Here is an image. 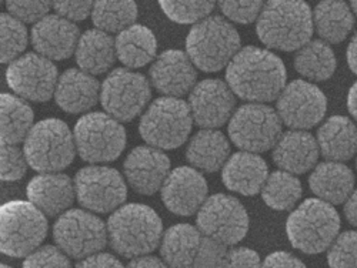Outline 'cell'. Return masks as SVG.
Wrapping results in <instances>:
<instances>
[{
  "label": "cell",
  "instance_id": "50",
  "mask_svg": "<svg viewBox=\"0 0 357 268\" xmlns=\"http://www.w3.org/2000/svg\"><path fill=\"white\" fill-rule=\"evenodd\" d=\"M344 216L346 220L357 228V189L351 193L344 204Z\"/></svg>",
  "mask_w": 357,
  "mask_h": 268
},
{
  "label": "cell",
  "instance_id": "24",
  "mask_svg": "<svg viewBox=\"0 0 357 268\" xmlns=\"http://www.w3.org/2000/svg\"><path fill=\"white\" fill-rule=\"evenodd\" d=\"M98 79L80 69H69L59 77L54 100L62 110L77 114L91 110L100 99Z\"/></svg>",
  "mask_w": 357,
  "mask_h": 268
},
{
  "label": "cell",
  "instance_id": "12",
  "mask_svg": "<svg viewBox=\"0 0 357 268\" xmlns=\"http://www.w3.org/2000/svg\"><path fill=\"white\" fill-rule=\"evenodd\" d=\"M151 97V81L126 68L114 69L102 84V106L117 122H132L144 110Z\"/></svg>",
  "mask_w": 357,
  "mask_h": 268
},
{
  "label": "cell",
  "instance_id": "28",
  "mask_svg": "<svg viewBox=\"0 0 357 268\" xmlns=\"http://www.w3.org/2000/svg\"><path fill=\"white\" fill-rule=\"evenodd\" d=\"M75 54L80 70L92 76L105 74L117 58L116 40L99 29H91L80 36Z\"/></svg>",
  "mask_w": 357,
  "mask_h": 268
},
{
  "label": "cell",
  "instance_id": "1",
  "mask_svg": "<svg viewBox=\"0 0 357 268\" xmlns=\"http://www.w3.org/2000/svg\"><path fill=\"white\" fill-rule=\"evenodd\" d=\"M286 68L273 52L248 46L234 56L226 70L233 93L250 103L278 100L286 87Z\"/></svg>",
  "mask_w": 357,
  "mask_h": 268
},
{
  "label": "cell",
  "instance_id": "30",
  "mask_svg": "<svg viewBox=\"0 0 357 268\" xmlns=\"http://www.w3.org/2000/svg\"><path fill=\"white\" fill-rule=\"evenodd\" d=\"M116 53L126 69H139L156 61L158 40L147 26L133 24L117 35Z\"/></svg>",
  "mask_w": 357,
  "mask_h": 268
},
{
  "label": "cell",
  "instance_id": "16",
  "mask_svg": "<svg viewBox=\"0 0 357 268\" xmlns=\"http://www.w3.org/2000/svg\"><path fill=\"white\" fill-rule=\"evenodd\" d=\"M59 77L54 63L39 53L23 54L6 70V81L12 90L23 100L36 103L54 96Z\"/></svg>",
  "mask_w": 357,
  "mask_h": 268
},
{
  "label": "cell",
  "instance_id": "8",
  "mask_svg": "<svg viewBox=\"0 0 357 268\" xmlns=\"http://www.w3.org/2000/svg\"><path fill=\"white\" fill-rule=\"evenodd\" d=\"M193 117L189 104L176 97H160L143 113L139 132L143 140L160 150L181 147L192 132Z\"/></svg>",
  "mask_w": 357,
  "mask_h": 268
},
{
  "label": "cell",
  "instance_id": "31",
  "mask_svg": "<svg viewBox=\"0 0 357 268\" xmlns=\"http://www.w3.org/2000/svg\"><path fill=\"white\" fill-rule=\"evenodd\" d=\"M202 240L203 237L197 227L176 224L162 237V260L169 268H192Z\"/></svg>",
  "mask_w": 357,
  "mask_h": 268
},
{
  "label": "cell",
  "instance_id": "2",
  "mask_svg": "<svg viewBox=\"0 0 357 268\" xmlns=\"http://www.w3.org/2000/svg\"><path fill=\"white\" fill-rule=\"evenodd\" d=\"M313 31V12L307 3L301 0L267 2L256 24L261 43L280 52L302 49L310 42Z\"/></svg>",
  "mask_w": 357,
  "mask_h": 268
},
{
  "label": "cell",
  "instance_id": "35",
  "mask_svg": "<svg viewBox=\"0 0 357 268\" xmlns=\"http://www.w3.org/2000/svg\"><path fill=\"white\" fill-rule=\"evenodd\" d=\"M303 189L294 174L279 170L269 174L261 189L263 201L276 212H287L299 203Z\"/></svg>",
  "mask_w": 357,
  "mask_h": 268
},
{
  "label": "cell",
  "instance_id": "13",
  "mask_svg": "<svg viewBox=\"0 0 357 268\" xmlns=\"http://www.w3.org/2000/svg\"><path fill=\"white\" fill-rule=\"evenodd\" d=\"M196 223L204 237L226 247L241 243L249 231V214L245 205L227 194L207 197L197 213Z\"/></svg>",
  "mask_w": 357,
  "mask_h": 268
},
{
  "label": "cell",
  "instance_id": "27",
  "mask_svg": "<svg viewBox=\"0 0 357 268\" xmlns=\"http://www.w3.org/2000/svg\"><path fill=\"white\" fill-rule=\"evenodd\" d=\"M310 190L329 204H342L354 191L353 171L339 161H323L317 164L309 177Z\"/></svg>",
  "mask_w": 357,
  "mask_h": 268
},
{
  "label": "cell",
  "instance_id": "39",
  "mask_svg": "<svg viewBox=\"0 0 357 268\" xmlns=\"http://www.w3.org/2000/svg\"><path fill=\"white\" fill-rule=\"evenodd\" d=\"M331 268H357V231H344L337 235L327 253Z\"/></svg>",
  "mask_w": 357,
  "mask_h": 268
},
{
  "label": "cell",
  "instance_id": "5",
  "mask_svg": "<svg viewBox=\"0 0 357 268\" xmlns=\"http://www.w3.org/2000/svg\"><path fill=\"white\" fill-rule=\"evenodd\" d=\"M241 52V35L222 16H209L195 24L186 39V53L195 66L207 73L220 72Z\"/></svg>",
  "mask_w": 357,
  "mask_h": 268
},
{
  "label": "cell",
  "instance_id": "19",
  "mask_svg": "<svg viewBox=\"0 0 357 268\" xmlns=\"http://www.w3.org/2000/svg\"><path fill=\"white\" fill-rule=\"evenodd\" d=\"M123 171L135 191L143 196H152L162 190L170 174V159L160 148L140 145L128 155Z\"/></svg>",
  "mask_w": 357,
  "mask_h": 268
},
{
  "label": "cell",
  "instance_id": "49",
  "mask_svg": "<svg viewBox=\"0 0 357 268\" xmlns=\"http://www.w3.org/2000/svg\"><path fill=\"white\" fill-rule=\"evenodd\" d=\"M126 268H169L166 262L153 255H143L133 258Z\"/></svg>",
  "mask_w": 357,
  "mask_h": 268
},
{
  "label": "cell",
  "instance_id": "10",
  "mask_svg": "<svg viewBox=\"0 0 357 268\" xmlns=\"http://www.w3.org/2000/svg\"><path fill=\"white\" fill-rule=\"evenodd\" d=\"M278 111L261 103H249L237 109L229 122L230 140L249 153H263L276 145L282 136Z\"/></svg>",
  "mask_w": 357,
  "mask_h": 268
},
{
  "label": "cell",
  "instance_id": "15",
  "mask_svg": "<svg viewBox=\"0 0 357 268\" xmlns=\"http://www.w3.org/2000/svg\"><path fill=\"white\" fill-rule=\"evenodd\" d=\"M327 99L317 86L306 80H293L280 93L276 111L290 130H309L326 114Z\"/></svg>",
  "mask_w": 357,
  "mask_h": 268
},
{
  "label": "cell",
  "instance_id": "7",
  "mask_svg": "<svg viewBox=\"0 0 357 268\" xmlns=\"http://www.w3.org/2000/svg\"><path fill=\"white\" fill-rule=\"evenodd\" d=\"M23 152L27 163L40 173H59L69 167L76 155L75 134L59 118L36 123L24 140Z\"/></svg>",
  "mask_w": 357,
  "mask_h": 268
},
{
  "label": "cell",
  "instance_id": "45",
  "mask_svg": "<svg viewBox=\"0 0 357 268\" xmlns=\"http://www.w3.org/2000/svg\"><path fill=\"white\" fill-rule=\"evenodd\" d=\"M93 5V2H54L53 9L56 15L75 23L92 16Z\"/></svg>",
  "mask_w": 357,
  "mask_h": 268
},
{
  "label": "cell",
  "instance_id": "42",
  "mask_svg": "<svg viewBox=\"0 0 357 268\" xmlns=\"http://www.w3.org/2000/svg\"><path fill=\"white\" fill-rule=\"evenodd\" d=\"M27 159L17 145L2 144V180L17 182L27 171Z\"/></svg>",
  "mask_w": 357,
  "mask_h": 268
},
{
  "label": "cell",
  "instance_id": "33",
  "mask_svg": "<svg viewBox=\"0 0 357 268\" xmlns=\"http://www.w3.org/2000/svg\"><path fill=\"white\" fill-rule=\"evenodd\" d=\"M293 63L297 73L312 81L329 80L337 66L335 52L323 40H310L297 50Z\"/></svg>",
  "mask_w": 357,
  "mask_h": 268
},
{
  "label": "cell",
  "instance_id": "40",
  "mask_svg": "<svg viewBox=\"0 0 357 268\" xmlns=\"http://www.w3.org/2000/svg\"><path fill=\"white\" fill-rule=\"evenodd\" d=\"M227 247L209 237H203L192 268H226Z\"/></svg>",
  "mask_w": 357,
  "mask_h": 268
},
{
  "label": "cell",
  "instance_id": "14",
  "mask_svg": "<svg viewBox=\"0 0 357 268\" xmlns=\"http://www.w3.org/2000/svg\"><path fill=\"white\" fill-rule=\"evenodd\" d=\"M76 198L89 212L110 213L121 208L128 197L122 174L106 166H89L76 173Z\"/></svg>",
  "mask_w": 357,
  "mask_h": 268
},
{
  "label": "cell",
  "instance_id": "23",
  "mask_svg": "<svg viewBox=\"0 0 357 268\" xmlns=\"http://www.w3.org/2000/svg\"><path fill=\"white\" fill-rule=\"evenodd\" d=\"M320 156L317 140L305 130H289L282 133L273 147L276 166L291 174H305L314 168Z\"/></svg>",
  "mask_w": 357,
  "mask_h": 268
},
{
  "label": "cell",
  "instance_id": "36",
  "mask_svg": "<svg viewBox=\"0 0 357 268\" xmlns=\"http://www.w3.org/2000/svg\"><path fill=\"white\" fill-rule=\"evenodd\" d=\"M137 19V5L135 2H96L93 5L92 20L99 31L106 33H121L133 26Z\"/></svg>",
  "mask_w": 357,
  "mask_h": 268
},
{
  "label": "cell",
  "instance_id": "52",
  "mask_svg": "<svg viewBox=\"0 0 357 268\" xmlns=\"http://www.w3.org/2000/svg\"><path fill=\"white\" fill-rule=\"evenodd\" d=\"M347 109H349L350 114L353 116L354 120L357 122V81L353 83V86L350 87V90H349Z\"/></svg>",
  "mask_w": 357,
  "mask_h": 268
},
{
  "label": "cell",
  "instance_id": "44",
  "mask_svg": "<svg viewBox=\"0 0 357 268\" xmlns=\"http://www.w3.org/2000/svg\"><path fill=\"white\" fill-rule=\"evenodd\" d=\"M9 15L22 23H38L49 15V2H8Z\"/></svg>",
  "mask_w": 357,
  "mask_h": 268
},
{
  "label": "cell",
  "instance_id": "18",
  "mask_svg": "<svg viewBox=\"0 0 357 268\" xmlns=\"http://www.w3.org/2000/svg\"><path fill=\"white\" fill-rule=\"evenodd\" d=\"M207 182L195 167H177L170 171L162 187V200L169 212L189 217L207 200Z\"/></svg>",
  "mask_w": 357,
  "mask_h": 268
},
{
  "label": "cell",
  "instance_id": "41",
  "mask_svg": "<svg viewBox=\"0 0 357 268\" xmlns=\"http://www.w3.org/2000/svg\"><path fill=\"white\" fill-rule=\"evenodd\" d=\"M23 268H72V265L61 249L45 246L24 258Z\"/></svg>",
  "mask_w": 357,
  "mask_h": 268
},
{
  "label": "cell",
  "instance_id": "54",
  "mask_svg": "<svg viewBox=\"0 0 357 268\" xmlns=\"http://www.w3.org/2000/svg\"><path fill=\"white\" fill-rule=\"evenodd\" d=\"M2 268H12L10 265H6V264H2Z\"/></svg>",
  "mask_w": 357,
  "mask_h": 268
},
{
  "label": "cell",
  "instance_id": "37",
  "mask_svg": "<svg viewBox=\"0 0 357 268\" xmlns=\"http://www.w3.org/2000/svg\"><path fill=\"white\" fill-rule=\"evenodd\" d=\"M0 35H2V47H0V61L3 65H10L26 50L27 31L24 24L12 15L3 13L0 17Z\"/></svg>",
  "mask_w": 357,
  "mask_h": 268
},
{
  "label": "cell",
  "instance_id": "48",
  "mask_svg": "<svg viewBox=\"0 0 357 268\" xmlns=\"http://www.w3.org/2000/svg\"><path fill=\"white\" fill-rule=\"evenodd\" d=\"M75 268H125L121 260L107 253H98L95 255L80 260Z\"/></svg>",
  "mask_w": 357,
  "mask_h": 268
},
{
  "label": "cell",
  "instance_id": "11",
  "mask_svg": "<svg viewBox=\"0 0 357 268\" xmlns=\"http://www.w3.org/2000/svg\"><path fill=\"white\" fill-rule=\"evenodd\" d=\"M53 238L68 257L84 260L100 253L109 243L107 224L92 213L73 208L59 216Z\"/></svg>",
  "mask_w": 357,
  "mask_h": 268
},
{
  "label": "cell",
  "instance_id": "22",
  "mask_svg": "<svg viewBox=\"0 0 357 268\" xmlns=\"http://www.w3.org/2000/svg\"><path fill=\"white\" fill-rule=\"evenodd\" d=\"M29 201L50 217L62 216L69 210L75 197V182L63 173H42L27 184Z\"/></svg>",
  "mask_w": 357,
  "mask_h": 268
},
{
  "label": "cell",
  "instance_id": "47",
  "mask_svg": "<svg viewBox=\"0 0 357 268\" xmlns=\"http://www.w3.org/2000/svg\"><path fill=\"white\" fill-rule=\"evenodd\" d=\"M261 268H306V265L301 258L290 253L276 251L264 258Z\"/></svg>",
  "mask_w": 357,
  "mask_h": 268
},
{
  "label": "cell",
  "instance_id": "21",
  "mask_svg": "<svg viewBox=\"0 0 357 268\" xmlns=\"http://www.w3.org/2000/svg\"><path fill=\"white\" fill-rule=\"evenodd\" d=\"M79 39L76 23L59 15H47L43 17L33 26L31 33L36 53L52 62L65 61L70 57L76 52Z\"/></svg>",
  "mask_w": 357,
  "mask_h": 268
},
{
  "label": "cell",
  "instance_id": "53",
  "mask_svg": "<svg viewBox=\"0 0 357 268\" xmlns=\"http://www.w3.org/2000/svg\"><path fill=\"white\" fill-rule=\"evenodd\" d=\"M350 8H351V10H353V15L357 17V2H356V0H354V2L350 3Z\"/></svg>",
  "mask_w": 357,
  "mask_h": 268
},
{
  "label": "cell",
  "instance_id": "51",
  "mask_svg": "<svg viewBox=\"0 0 357 268\" xmlns=\"http://www.w3.org/2000/svg\"><path fill=\"white\" fill-rule=\"evenodd\" d=\"M347 65L350 70L357 74V33L351 38L347 46Z\"/></svg>",
  "mask_w": 357,
  "mask_h": 268
},
{
  "label": "cell",
  "instance_id": "38",
  "mask_svg": "<svg viewBox=\"0 0 357 268\" xmlns=\"http://www.w3.org/2000/svg\"><path fill=\"white\" fill-rule=\"evenodd\" d=\"M160 8L165 12V15L176 23L197 24L199 22L211 16V13L215 9V3L213 2H166V0H162Z\"/></svg>",
  "mask_w": 357,
  "mask_h": 268
},
{
  "label": "cell",
  "instance_id": "9",
  "mask_svg": "<svg viewBox=\"0 0 357 268\" xmlns=\"http://www.w3.org/2000/svg\"><path fill=\"white\" fill-rule=\"evenodd\" d=\"M76 150L87 163H109L126 147L125 127L107 113H89L79 118L73 130Z\"/></svg>",
  "mask_w": 357,
  "mask_h": 268
},
{
  "label": "cell",
  "instance_id": "20",
  "mask_svg": "<svg viewBox=\"0 0 357 268\" xmlns=\"http://www.w3.org/2000/svg\"><path fill=\"white\" fill-rule=\"evenodd\" d=\"M151 83L165 97H182L190 95L196 86L197 72L188 53L169 49L156 57L151 72Z\"/></svg>",
  "mask_w": 357,
  "mask_h": 268
},
{
  "label": "cell",
  "instance_id": "6",
  "mask_svg": "<svg viewBox=\"0 0 357 268\" xmlns=\"http://www.w3.org/2000/svg\"><path fill=\"white\" fill-rule=\"evenodd\" d=\"M0 247L5 255L22 258L40 249L47 235V220L31 201L12 200L2 205Z\"/></svg>",
  "mask_w": 357,
  "mask_h": 268
},
{
  "label": "cell",
  "instance_id": "43",
  "mask_svg": "<svg viewBox=\"0 0 357 268\" xmlns=\"http://www.w3.org/2000/svg\"><path fill=\"white\" fill-rule=\"evenodd\" d=\"M219 8L227 20L249 24L259 19L264 3L263 2H220Z\"/></svg>",
  "mask_w": 357,
  "mask_h": 268
},
{
  "label": "cell",
  "instance_id": "4",
  "mask_svg": "<svg viewBox=\"0 0 357 268\" xmlns=\"http://www.w3.org/2000/svg\"><path fill=\"white\" fill-rule=\"evenodd\" d=\"M340 231V216L335 207L320 198H307L286 221L290 244L305 254L329 250Z\"/></svg>",
  "mask_w": 357,
  "mask_h": 268
},
{
  "label": "cell",
  "instance_id": "3",
  "mask_svg": "<svg viewBox=\"0 0 357 268\" xmlns=\"http://www.w3.org/2000/svg\"><path fill=\"white\" fill-rule=\"evenodd\" d=\"M109 244L119 255L137 258L158 249L163 237V223L152 207L126 204L109 217Z\"/></svg>",
  "mask_w": 357,
  "mask_h": 268
},
{
  "label": "cell",
  "instance_id": "25",
  "mask_svg": "<svg viewBox=\"0 0 357 268\" xmlns=\"http://www.w3.org/2000/svg\"><path fill=\"white\" fill-rule=\"evenodd\" d=\"M269 168L264 159L259 155L241 152L229 157L222 168L223 184L234 193L242 196H255L261 191Z\"/></svg>",
  "mask_w": 357,
  "mask_h": 268
},
{
  "label": "cell",
  "instance_id": "17",
  "mask_svg": "<svg viewBox=\"0 0 357 268\" xmlns=\"http://www.w3.org/2000/svg\"><path fill=\"white\" fill-rule=\"evenodd\" d=\"M188 104L197 126L202 129H218L231 118L236 95L223 80L206 79L195 86Z\"/></svg>",
  "mask_w": 357,
  "mask_h": 268
},
{
  "label": "cell",
  "instance_id": "29",
  "mask_svg": "<svg viewBox=\"0 0 357 268\" xmlns=\"http://www.w3.org/2000/svg\"><path fill=\"white\" fill-rule=\"evenodd\" d=\"M230 155L227 137L216 129H202L189 141L186 157L200 171L215 173L226 164Z\"/></svg>",
  "mask_w": 357,
  "mask_h": 268
},
{
  "label": "cell",
  "instance_id": "32",
  "mask_svg": "<svg viewBox=\"0 0 357 268\" xmlns=\"http://www.w3.org/2000/svg\"><path fill=\"white\" fill-rule=\"evenodd\" d=\"M313 24L317 35L326 43H342L353 31L354 15L344 2L327 0L313 10Z\"/></svg>",
  "mask_w": 357,
  "mask_h": 268
},
{
  "label": "cell",
  "instance_id": "26",
  "mask_svg": "<svg viewBox=\"0 0 357 268\" xmlns=\"http://www.w3.org/2000/svg\"><path fill=\"white\" fill-rule=\"evenodd\" d=\"M317 144L327 161H347L357 153V127L346 116H332L319 127Z\"/></svg>",
  "mask_w": 357,
  "mask_h": 268
},
{
  "label": "cell",
  "instance_id": "34",
  "mask_svg": "<svg viewBox=\"0 0 357 268\" xmlns=\"http://www.w3.org/2000/svg\"><path fill=\"white\" fill-rule=\"evenodd\" d=\"M2 144L17 145L24 141L33 127L35 113L22 97L3 93L2 99Z\"/></svg>",
  "mask_w": 357,
  "mask_h": 268
},
{
  "label": "cell",
  "instance_id": "46",
  "mask_svg": "<svg viewBox=\"0 0 357 268\" xmlns=\"http://www.w3.org/2000/svg\"><path fill=\"white\" fill-rule=\"evenodd\" d=\"M226 268H261L259 254L248 247H234L227 253Z\"/></svg>",
  "mask_w": 357,
  "mask_h": 268
}]
</instances>
